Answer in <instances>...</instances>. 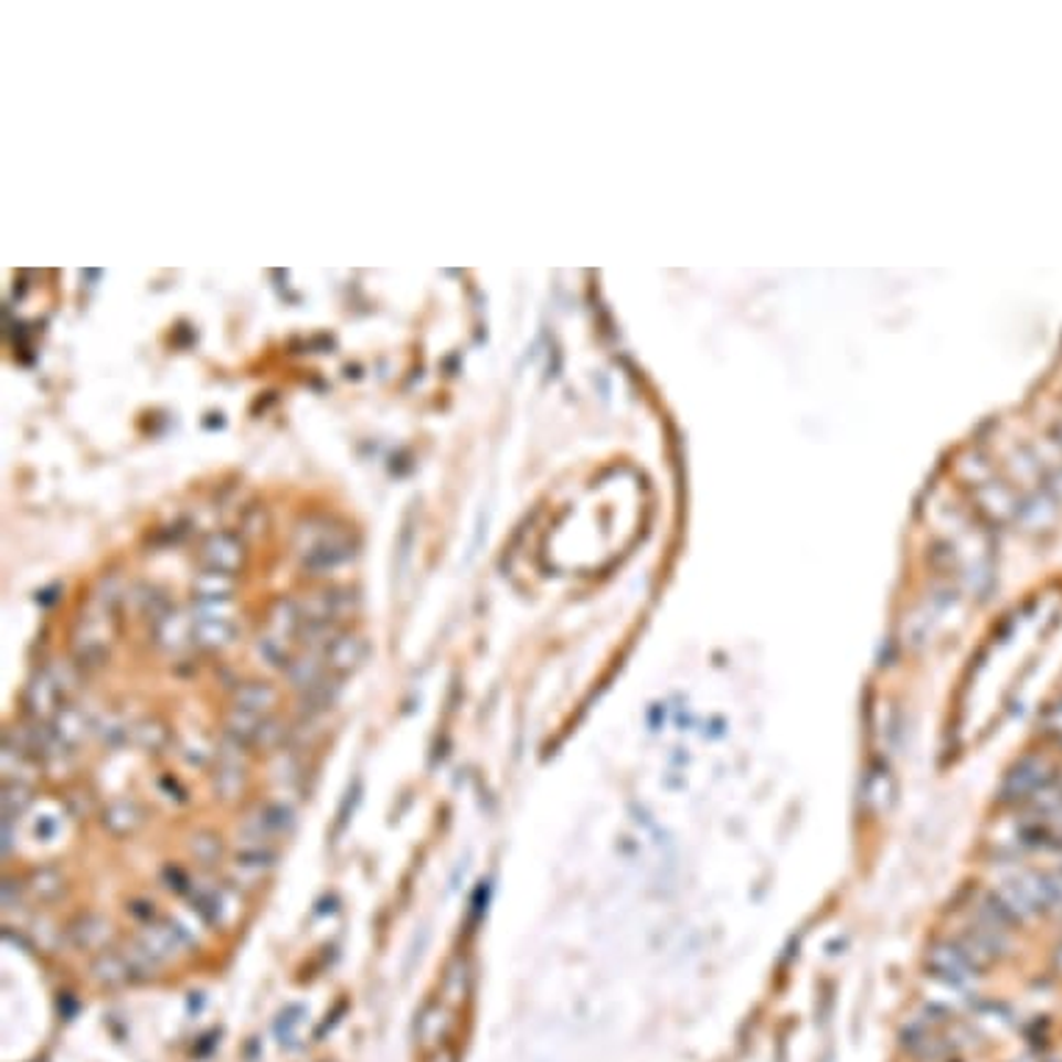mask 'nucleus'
I'll use <instances>...</instances> for the list:
<instances>
[{"mask_svg": "<svg viewBox=\"0 0 1062 1062\" xmlns=\"http://www.w3.org/2000/svg\"><path fill=\"white\" fill-rule=\"evenodd\" d=\"M300 556H304V565H307L309 571H334V567L346 565V562L351 560L353 545L346 531L323 529L318 538L309 540V543L300 549Z\"/></svg>", "mask_w": 1062, "mask_h": 1062, "instance_id": "1", "label": "nucleus"}, {"mask_svg": "<svg viewBox=\"0 0 1062 1062\" xmlns=\"http://www.w3.org/2000/svg\"><path fill=\"white\" fill-rule=\"evenodd\" d=\"M203 565L212 573H223V576H234L243 565V545L232 534H212L203 545Z\"/></svg>", "mask_w": 1062, "mask_h": 1062, "instance_id": "2", "label": "nucleus"}, {"mask_svg": "<svg viewBox=\"0 0 1062 1062\" xmlns=\"http://www.w3.org/2000/svg\"><path fill=\"white\" fill-rule=\"evenodd\" d=\"M234 631L237 629H234L232 620L223 618V615L217 613H203L201 618H195L190 624L192 642H201V646H209V648L229 642L234 637Z\"/></svg>", "mask_w": 1062, "mask_h": 1062, "instance_id": "3", "label": "nucleus"}, {"mask_svg": "<svg viewBox=\"0 0 1062 1062\" xmlns=\"http://www.w3.org/2000/svg\"><path fill=\"white\" fill-rule=\"evenodd\" d=\"M364 646L351 635H337L331 642L326 640V662L337 670H348L362 659Z\"/></svg>", "mask_w": 1062, "mask_h": 1062, "instance_id": "4", "label": "nucleus"}, {"mask_svg": "<svg viewBox=\"0 0 1062 1062\" xmlns=\"http://www.w3.org/2000/svg\"><path fill=\"white\" fill-rule=\"evenodd\" d=\"M278 701V693L270 688V684H245V688L237 690V710L254 712V715H267L273 710V704Z\"/></svg>", "mask_w": 1062, "mask_h": 1062, "instance_id": "5", "label": "nucleus"}, {"mask_svg": "<svg viewBox=\"0 0 1062 1062\" xmlns=\"http://www.w3.org/2000/svg\"><path fill=\"white\" fill-rule=\"evenodd\" d=\"M192 851H195L203 862H212L220 857V843L214 835H198V838L192 840Z\"/></svg>", "mask_w": 1062, "mask_h": 1062, "instance_id": "6", "label": "nucleus"}]
</instances>
